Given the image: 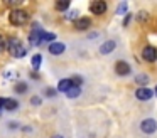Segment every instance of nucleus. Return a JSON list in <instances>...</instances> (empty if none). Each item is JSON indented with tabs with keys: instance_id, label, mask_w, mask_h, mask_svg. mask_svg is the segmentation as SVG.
Segmentation results:
<instances>
[{
	"instance_id": "f257e3e1",
	"label": "nucleus",
	"mask_w": 157,
	"mask_h": 138,
	"mask_svg": "<svg viewBox=\"0 0 157 138\" xmlns=\"http://www.w3.org/2000/svg\"><path fill=\"white\" fill-rule=\"evenodd\" d=\"M5 46H7L9 54H12V56L17 57V59H22V57H25V54H27V49L22 46V42H21L19 37H10Z\"/></svg>"
},
{
	"instance_id": "f03ea898",
	"label": "nucleus",
	"mask_w": 157,
	"mask_h": 138,
	"mask_svg": "<svg viewBox=\"0 0 157 138\" xmlns=\"http://www.w3.org/2000/svg\"><path fill=\"white\" fill-rule=\"evenodd\" d=\"M9 20H10L12 25L21 27V25H24V24H27L29 13L25 12L24 9H14V10H10V13H9Z\"/></svg>"
},
{
	"instance_id": "7ed1b4c3",
	"label": "nucleus",
	"mask_w": 157,
	"mask_h": 138,
	"mask_svg": "<svg viewBox=\"0 0 157 138\" xmlns=\"http://www.w3.org/2000/svg\"><path fill=\"white\" fill-rule=\"evenodd\" d=\"M140 130L145 135L155 133L157 131V121L154 120V118H145V120H142V123H140Z\"/></svg>"
},
{
	"instance_id": "20e7f679",
	"label": "nucleus",
	"mask_w": 157,
	"mask_h": 138,
	"mask_svg": "<svg viewBox=\"0 0 157 138\" xmlns=\"http://www.w3.org/2000/svg\"><path fill=\"white\" fill-rule=\"evenodd\" d=\"M106 9H108V5H106L105 0H95V2L90 3V12L93 15H103L106 12Z\"/></svg>"
},
{
	"instance_id": "39448f33",
	"label": "nucleus",
	"mask_w": 157,
	"mask_h": 138,
	"mask_svg": "<svg viewBox=\"0 0 157 138\" xmlns=\"http://www.w3.org/2000/svg\"><path fill=\"white\" fill-rule=\"evenodd\" d=\"M142 59L149 64H154L157 61V49L154 46H145L142 50Z\"/></svg>"
},
{
	"instance_id": "423d86ee",
	"label": "nucleus",
	"mask_w": 157,
	"mask_h": 138,
	"mask_svg": "<svg viewBox=\"0 0 157 138\" xmlns=\"http://www.w3.org/2000/svg\"><path fill=\"white\" fill-rule=\"evenodd\" d=\"M42 30H44V29H41L37 22L32 24V30H31V35H29L31 46H39V44H41V34H42Z\"/></svg>"
},
{
	"instance_id": "0eeeda50",
	"label": "nucleus",
	"mask_w": 157,
	"mask_h": 138,
	"mask_svg": "<svg viewBox=\"0 0 157 138\" xmlns=\"http://www.w3.org/2000/svg\"><path fill=\"white\" fill-rule=\"evenodd\" d=\"M115 73L118 74V76H128V74L132 73V67H130V64L127 62V61H117L115 62Z\"/></svg>"
},
{
	"instance_id": "6e6552de",
	"label": "nucleus",
	"mask_w": 157,
	"mask_h": 138,
	"mask_svg": "<svg viewBox=\"0 0 157 138\" xmlns=\"http://www.w3.org/2000/svg\"><path fill=\"white\" fill-rule=\"evenodd\" d=\"M152 96H154V91L150 89V88H139V89L135 91V98L139 101H149V99H152Z\"/></svg>"
},
{
	"instance_id": "1a4fd4ad",
	"label": "nucleus",
	"mask_w": 157,
	"mask_h": 138,
	"mask_svg": "<svg viewBox=\"0 0 157 138\" xmlns=\"http://www.w3.org/2000/svg\"><path fill=\"white\" fill-rule=\"evenodd\" d=\"M117 47V42L115 40H105V42L100 46V54H103V56H108V54H112L113 50H115Z\"/></svg>"
},
{
	"instance_id": "9d476101",
	"label": "nucleus",
	"mask_w": 157,
	"mask_h": 138,
	"mask_svg": "<svg viewBox=\"0 0 157 138\" xmlns=\"http://www.w3.org/2000/svg\"><path fill=\"white\" fill-rule=\"evenodd\" d=\"M91 27V20L88 17H79L75 20V29L76 30H88Z\"/></svg>"
},
{
	"instance_id": "9b49d317",
	"label": "nucleus",
	"mask_w": 157,
	"mask_h": 138,
	"mask_svg": "<svg viewBox=\"0 0 157 138\" xmlns=\"http://www.w3.org/2000/svg\"><path fill=\"white\" fill-rule=\"evenodd\" d=\"M66 50V46L63 42H52V44H49V52L52 54V56H61L63 52Z\"/></svg>"
},
{
	"instance_id": "f8f14e48",
	"label": "nucleus",
	"mask_w": 157,
	"mask_h": 138,
	"mask_svg": "<svg viewBox=\"0 0 157 138\" xmlns=\"http://www.w3.org/2000/svg\"><path fill=\"white\" fill-rule=\"evenodd\" d=\"M27 89H29V86H27L25 81H17V83L14 84V91L17 94H25V93H27Z\"/></svg>"
},
{
	"instance_id": "ddd939ff",
	"label": "nucleus",
	"mask_w": 157,
	"mask_h": 138,
	"mask_svg": "<svg viewBox=\"0 0 157 138\" xmlns=\"http://www.w3.org/2000/svg\"><path fill=\"white\" fill-rule=\"evenodd\" d=\"M71 86H73L71 79H69V77H64V79H61V81L58 83V91H61V93H66V91H68Z\"/></svg>"
},
{
	"instance_id": "4468645a",
	"label": "nucleus",
	"mask_w": 157,
	"mask_h": 138,
	"mask_svg": "<svg viewBox=\"0 0 157 138\" xmlns=\"http://www.w3.org/2000/svg\"><path fill=\"white\" fill-rule=\"evenodd\" d=\"M42 42H49V44L56 42V34L54 32H46V30H42V34H41V44Z\"/></svg>"
},
{
	"instance_id": "2eb2a0df",
	"label": "nucleus",
	"mask_w": 157,
	"mask_h": 138,
	"mask_svg": "<svg viewBox=\"0 0 157 138\" xmlns=\"http://www.w3.org/2000/svg\"><path fill=\"white\" fill-rule=\"evenodd\" d=\"M133 81H135L137 84H140V88H145V84H149L150 77L147 76V74H135V77H133Z\"/></svg>"
},
{
	"instance_id": "dca6fc26",
	"label": "nucleus",
	"mask_w": 157,
	"mask_h": 138,
	"mask_svg": "<svg viewBox=\"0 0 157 138\" xmlns=\"http://www.w3.org/2000/svg\"><path fill=\"white\" fill-rule=\"evenodd\" d=\"M41 64H42V56H41V54H34V56H32V59H31L32 69L39 71V69H41Z\"/></svg>"
},
{
	"instance_id": "f3484780",
	"label": "nucleus",
	"mask_w": 157,
	"mask_h": 138,
	"mask_svg": "<svg viewBox=\"0 0 157 138\" xmlns=\"http://www.w3.org/2000/svg\"><path fill=\"white\" fill-rule=\"evenodd\" d=\"M17 108H19V101L17 99H14V98H7V99H5V108L4 110L14 111V110H17Z\"/></svg>"
},
{
	"instance_id": "a211bd4d",
	"label": "nucleus",
	"mask_w": 157,
	"mask_h": 138,
	"mask_svg": "<svg viewBox=\"0 0 157 138\" xmlns=\"http://www.w3.org/2000/svg\"><path fill=\"white\" fill-rule=\"evenodd\" d=\"M79 94H81V88H79V86H71L68 91H66V96H68V98H71V99L78 98Z\"/></svg>"
},
{
	"instance_id": "6ab92c4d",
	"label": "nucleus",
	"mask_w": 157,
	"mask_h": 138,
	"mask_svg": "<svg viewBox=\"0 0 157 138\" xmlns=\"http://www.w3.org/2000/svg\"><path fill=\"white\" fill-rule=\"evenodd\" d=\"M69 5H71V2H69V0H59V2H56L54 9H56V10H59V12H64V10L68 12Z\"/></svg>"
},
{
	"instance_id": "aec40b11",
	"label": "nucleus",
	"mask_w": 157,
	"mask_h": 138,
	"mask_svg": "<svg viewBox=\"0 0 157 138\" xmlns=\"http://www.w3.org/2000/svg\"><path fill=\"white\" fill-rule=\"evenodd\" d=\"M127 9H128V3L127 2H122V3H118V7H117V13L118 15H127Z\"/></svg>"
},
{
	"instance_id": "412c9836",
	"label": "nucleus",
	"mask_w": 157,
	"mask_h": 138,
	"mask_svg": "<svg viewBox=\"0 0 157 138\" xmlns=\"http://www.w3.org/2000/svg\"><path fill=\"white\" fill-rule=\"evenodd\" d=\"M78 13H79L78 10H71V12H66L64 19H66V20H76V19H79Z\"/></svg>"
},
{
	"instance_id": "4be33fe9",
	"label": "nucleus",
	"mask_w": 157,
	"mask_h": 138,
	"mask_svg": "<svg viewBox=\"0 0 157 138\" xmlns=\"http://www.w3.org/2000/svg\"><path fill=\"white\" fill-rule=\"evenodd\" d=\"M147 19H149V13H147L145 10H140V12L137 13V20H140V22H145Z\"/></svg>"
},
{
	"instance_id": "5701e85b",
	"label": "nucleus",
	"mask_w": 157,
	"mask_h": 138,
	"mask_svg": "<svg viewBox=\"0 0 157 138\" xmlns=\"http://www.w3.org/2000/svg\"><path fill=\"white\" fill-rule=\"evenodd\" d=\"M71 79V83H73V86H79V84L83 83V79L79 76H73V77H69Z\"/></svg>"
},
{
	"instance_id": "b1692460",
	"label": "nucleus",
	"mask_w": 157,
	"mask_h": 138,
	"mask_svg": "<svg viewBox=\"0 0 157 138\" xmlns=\"http://www.w3.org/2000/svg\"><path fill=\"white\" fill-rule=\"evenodd\" d=\"M56 93H58V89H54V88H46V96L52 98V96H56Z\"/></svg>"
},
{
	"instance_id": "393cba45",
	"label": "nucleus",
	"mask_w": 157,
	"mask_h": 138,
	"mask_svg": "<svg viewBox=\"0 0 157 138\" xmlns=\"http://www.w3.org/2000/svg\"><path fill=\"white\" fill-rule=\"evenodd\" d=\"M31 103L34 104V106H37V104H41V98H39V96H32L31 98Z\"/></svg>"
},
{
	"instance_id": "a878e982",
	"label": "nucleus",
	"mask_w": 157,
	"mask_h": 138,
	"mask_svg": "<svg viewBox=\"0 0 157 138\" xmlns=\"http://www.w3.org/2000/svg\"><path fill=\"white\" fill-rule=\"evenodd\" d=\"M130 19H132V13H127V15H125V20H123V27H127V25H128Z\"/></svg>"
},
{
	"instance_id": "bb28decb",
	"label": "nucleus",
	"mask_w": 157,
	"mask_h": 138,
	"mask_svg": "<svg viewBox=\"0 0 157 138\" xmlns=\"http://www.w3.org/2000/svg\"><path fill=\"white\" fill-rule=\"evenodd\" d=\"M5 99H7V98H0V114H2V111H4V108H5Z\"/></svg>"
},
{
	"instance_id": "cd10ccee",
	"label": "nucleus",
	"mask_w": 157,
	"mask_h": 138,
	"mask_svg": "<svg viewBox=\"0 0 157 138\" xmlns=\"http://www.w3.org/2000/svg\"><path fill=\"white\" fill-rule=\"evenodd\" d=\"M5 47H7V46H5V40H4V37L0 35V54H2V50H4Z\"/></svg>"
},
{
	"instance_id": "c85d7f7f",
	"label": "nucleus",
	"mask_w": 157,
	"mask_h": 138,
	"mask_svg": "<svg viewBox=\"0 0 157 138\" xmlns=\"http://www.w3.org/2000/svg\"><path fill=\"white\" fill-rule=\"evenodd\" d=\"M9 128H19V123H15V121L14 123H9Z\"/></svg>"
},
{
	"instance_id": "c756f323",
	"label": "nucleus",
	"mask_w": 157,
	"mask_h": 138,
	"mask_svg": "<svg viewBox=\"0 0 157 138\" xmlns=\"http://www.w3.org/2000/svg\"><path fill=\"white\" fill-rule=\"evenodd\" d=\"M51 138H63V135H54V136H51Z\"/></svg>"
},
{
	"instance_id": "7c9ffc66",
	"label": "nucleus",
	"mask_w": 157,
	"mask_h": 138,
	"mask_svg": "<svg viewBox=\"0 0 157 138\" xmlns=\"http://www.w3.org/2000/svg\"><path fill=\"white\" fill-rule=\"evenodd\" d=\"M154 94H155V96H157V86H155V91H154Z\"/></svg>"
}]
</instances>
